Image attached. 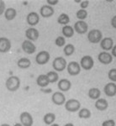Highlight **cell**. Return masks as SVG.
Returning <instances> with one entry per match:
<instances>
[{
    "label": "cell",
    "mask_w": 116,
    "mask_h": 126,
    "mask_svg": "<svg viewBox=\"0 0 116 126\" xmlns=\"http://www.w3.org/2000/svg\"><path fill=\"white\" fill-rule=\"evenodd\" d=\"M6 88L10 92H16L20 87V79L17 76H11L6 80Z\"/></svg>",
    "instance_id": "1"
},
{
    "label": "cell",
    "mask_w": 116,
    "mask_h": 126,
    "mask_svg": "<svg viewBox=\"0 0 116 126\" xmlns=\"http://www.w3.org/2000/svg\"><path fill=\"white\" fill-rule=\"evenodd\" d=\"M87 40L90 43L93 44L100 43L101 40H103V33L101 30L93 29L87 33Z\"/></svg>",
    "instance_id": "2"
},
{
    "label": "cell",
    "mask_w": 116,
    "mask_h": 126,
    "mask_svg": "<svg viewBox=\"0 0 116 126\" xmlns=\"http://www.w3.org/2000/svg\"><path fill=\"white\" fill-rule=\"evenodd\" d=\"M67 63H66V59L62 56H58L54 59L52 62V67L54 68L55 72H63L66 68Z\"/></svg>",
    "instance_id": "3"
},
{
    "label": "cell",
    "mask_w": 116,
    "mask_h": 126,
    "mask_svg": "<svg viewBox=\"0 0 116 126\" xmlns=\"http://www.w3.org/2000/svg\"><path fill=\"white\" fill-rule=\"evenodd\" d=\"M65 109L68 112L75 113L81 109V103L77 99H69L65 103Z\"/></svg>",
    "instance_id": "4"
},
{
    "label": "cell",
    "mask_w": 116,
    "mask_h": 126,
    "mask_svg": "<svg viewBox=\"0 0 116 126\" xmlns=\"http://www.w3.org/2000/svg\"><path fill=\"white\" fill-rule=\"evenodd\" d=\"M80 66L86 71L91 70L94 66V60L91 56H84L80 60Z\"/></svg>",
    "instance_id": "5"
},
{
    "label": "cell",
    "mask_w": 116,
    "mask_h": 126,
    "mask_svg": "<svg viewBox=\"0 0 116 126\" xmlns=\"http://www.w3.org/2000/svg\"><path fill=\"white\" fill-rule=\"evenodd\" d=\"M50 53L46 50H41L36 55L35 62L38 65H46L50 61Z\"/></svg>",
    "instance_id": "6"
},
{
    "label": "cell",
    "mask_w": 116,
    "mask_h": 126,
    "mask_svg": "<svg viewBox=\"0 0 116 126\" xmlns=\"http://www.w3.org/2000/svg\"><path fill=\"white\" fill-rule=\"evenodd\" d=\"M19 119L20 124L23 126H32L34 124L33 117L29 112H23L22 113H20Z\"/></svg>",
    "instance_id": "7"
},
{
    "label": "cell",
    "mask_w": 116,
    "mask_h": 126,
    "mask_svg": "<svg viewBox=\"0 0 116 126\" xmlns=\"http://www.w3.org/2000/svg\"><path fill=\"white\" fill-rule=\"evenodd\" d=\"M67 72L71 76H77L81 72V66L80 64L77 62H71L66 66Z\"/></svg>",
    "instance_id": "8"
},
{
    "label": "cell",
    "mask_w": 116,
    "mask_h": 126,
    "mask_svg": "<svg viewBox=\"0 0 116 126\" xmlns=\"http://www.w3.org/2000/svg\"><path fill=\"white\" fill-rule=\"evenodd\" d=\"M73 29H74V31H76L77 34H86L87 32L88 25H87V22L83 21V20H78V21H77L74 24Z\"/></svg>",
    "instance_id": "9"
},
{
    "label": "cell",
    "mask_w": 116,
    "mask_h": 126,
    "mask_svg": "<svg viewBox=\"0 0 116 126\" xmlns=\"http://www.w3.org/2000/svg\"><path fill=\"white\" fill-rule=\"evenodd\" d=\"M51 101L54 104L61 106V105L65 104V103H66V97L62 92H56L52 94Z\"/></svg>",
    "instance_id": "10"
},
{
    "label": "cell",
    "mask_w": 116,
    "mask_h": 126,
    "mask_svg": "<svg viewBox=\"0 0 116 126\" xmlns=\"http://www.w3.org/2000/svg\"><path fill=\"white\" fill-rule=\"evenodd\" d=\"M22 50H24V52L27 54H33L36 51V46H34V43L32 41H30L28 40H25L23 41V43L21 45Z\"/></svg>",
    "instance_id": "11"
},
{
    "label": "cell",
    "mask_w": 116,
    "mask_h": 126,
    "mask_svg": "<svg viewBox=\"0 0 116 126\" xmlns=\"http://www.w3.org/2000/svg\"><path fill=\"white\" fill-rule=\"evenodd\" d=\"M98 60L103 65H109L113 62V56L107 51H102L98 56Z\"/></svg>",
    "instance_id": "12"
},
{
    "label": "cell",
    "mask_w": 116,
    "mask_h": 126,
    "mask_svg": "<svg viewBox=\"0 0 116 126\" xmlns=\"http://www.w3.org/2000/svg\"><path fill=\"white\" fill-rule=\"evenodd\" d=\"M25 36L28 40L30 41H35L38 40L39 36H40V33H39L38 30H36L34 27H30L29 29L26 30L25 31Z\"/></svg>",
    "instance_id": "13"
},
{
    "label": "cell",
    "mask_w": 116,
    "mask_h": 126,
    "mask_svg": "<svg viewBox=\"0 0 116 126\" xmlns=\"http://www.w3.org/2000/svg\"><path fill=\"white\" fill-rule=\"evenodd\" d=\"M26 21L30 26H35L40 22V15L35 12H30L26 17Z\"/></svg>",
    "instance_id": "14"
},
{
    "label": "cell",
    "mask_w": 116,
    "mask_h": 126,
    "mask_svg": "<svg viewBox=\"0 0 116 126\" xmlns=\"http://www.w3.org/2000/svg\"><path fill=\"white\" fill-rule=\"evenodd\" d=\"M55 10L54 8L50 5H43L40 9V14L41 17L47 19V18H50L54 15Z\"/></svg>",
    "instance_id": "15"
},
{
    "label": "cell",
    "mask_w": 116,
    "mask_h": 126,
    "mask_svg": "<svg viewBox=\"0 0 116 126\" xmlns=\"http://www.w3.org/2000/svg\"><path fill=\"white\" fill-rule=\"evenodd\" d=\"M11 49V42L8 38L0 37V53H7Z\"/></svg>",
    "instance_id": "16"
},
{
    "label": "cell",
    "mask_w": 116,
    "mask_h": 126,
    "mask_svg": "<svg viewBox=\"0 0 116 126\" xmlns=\"http://www.w3.org/2000/svg\"><path fill=\"white\" fill-rule=\"evenodd\" d=\"M100 46L104 51H109L114 47V40L110 37L103 38V40L100 42Z\"/></svg>",
    "instance_id": "17"
},
{
    "label": "cell",
    "mask_w": 116,
    "mask_h": 126,
    "mask_svg": "<svg viewBox=\"0 0 116 126\" xmlns=\"http://www.w3.org/2000/svg\"><path fill=\"white\" fill-rule=\"evenodd\" d=\"M103 92L108 97H114L116 95V84L115 82H109L103 87Z\"/></svg>",
    "instance_id": "18"
},
{
    "label": "cell",
    "mask_w": 116,
    "mask_h": 126,
    "mask_svg": "<svg viewBox=\"0 0 116 126\" xmlns=\"http://www.w3.org/2000/svg\"><path fill=\"white\" fill-rule=\"evenodd\" d=\"M57 87L61 92H67L72 87V82L67 79H61L58 81Z\"/></svg>",
    "instance_id": "19"
},
{
    "label": "cell",
    "mask_w": 116,
    "mask_h": 126,
    "mask_svg": "<svg viewBox=\"0 0 116 126\" xmlns=\"http://www.w3.org/2000/svg\"><path fill=\"white\" fill-rule=\"evenodd\" d=\"M36 83L41 88H46L50 84V82H49V79L47 78V76H46V74H41L36 79Z\"/></svg>",
    "instance_id": "20"
},
{
    "label": "cell",
    "mask_w": 116,
    "mask_h": 126,
    "mask_svg": "<svg viewBox=\"0 0 116 126\" xmlns=\"http://www.w3.org/2000/svg\"><path fill=\"white\" fill-rule=\"evenodd\" d=\"M109 107V103L105 98H99L95 102V108L99 111H105Z\"/></svg>",
    "instance_id": "21"
},
{
    "label": "cell",
    "mask_w": 116,
    "mask_h": 126,
    "mask_svg": "<svg viewBox=\"0 0 116 126\" xmlns=\"http://www.w3.org/2000/svg\"><path fill=\"white\" fill-rule=\"evenodd\" d=\"M88 97L93 100H98L100 98L101 96V91L99 90L98 87H92L88 90V93H87Z\"/></svg>",
    "instance_id": "22"
},
{
    "label": "cell",
    "mask_w": 116,
    "mask_h": 126,
    "mask_svg": "<svg viewBox=\"0 0 116 126\" xmlns=\"http://www.w3.org/2000/svg\"><path fill=\"white\" fill-rule=\"evenodd\" d=\"M62 34L66 38H72L74 35V29L72 26L70 25H65L62 29Z\"/></svg>",
    "instance_id": "23"
},
{
    "label": "cell",
    "mask_w": 116,
    "mask_h": 126,
    "mask_svg": "<svg viewBox=\"0 0 116 126\" xmlns=\"http://www.w3.org/2000/svg\"><path fill=\"white\" fill-rule=\"evenodd\" d=\"M17 15V11L14 8H8L4 12V17L7 20H13Z\"/></svg>",
    "instance_id": "24"
},
{
    "label": "cell",
    "mask_w": 116,
    "mask_h": 126,
    "mask_svg": "<svg viewBox=\"0 0 116 126\" xmlns=\"http://www.w3.org/2000/svg\"><path fill=\"white\" fill-rule=\"evenodd\" d=\"M17 65H18V66L21 69H27L31 66V62H30V59L23 57V58H20L19 60L18 61Z\"/></svg>",
    "instance_id": "25"
},
{
    "label": "cell",
    "mask_w": 116,
    "mask_h": 126,
    "mask_svg": "<svg viewBox=\"0 0 116 126\" xmlns=\"http://www.w3.org/2000/svg\"><path fill=\"white\" fill-rule=\"evenodd\" d=\"M56 120V115L53 113H48L45 114L43 118V121L46 125H51Z\"/></svg>",
    "instance_id": "26"
},
{
    "label": "cell",
    "mask_w": 116,
    "mask_h": 126,
    "mask_svg": "<svg viewBox=\"0 0 116 126\" xmlns=\"http://www.w3.org/2000/svg\"><path fill=\"white\" fill-rule=\"evenodd\" d=\"M69 22H70V18L65 13L61 14L57 18V23L59 24H62V25H68Z\"/></svg>",
    "instance_id": "27"
},
{
    "label": "cell",
    "mask_w": 116,
    "mask_h": 126,
    "mask_svg": "<svg viewBox=\"0 0 116 126\" xmlns=\"http://www.w3.org/2000/svg\"><path fill=\"white\" fill-rule=\"evenodd\" d=\"M92 115V113L91 111L89 110L88 109H86V108H83L81 109L80 110L78 111V117L80 119H89Z\"/></svg>",
    "instance_id": "28"
},
{
    "label": "cell",
    "mask_w": 116,
    "mask_h": 126,
    "mask_svg": "<svg viewBox=\"0 0 116 126\" xmlns=\"http://www.w3.org/2000/svg\"><path fill=\"white\" fill-rule=\"evenodd\" d=\"M46 76H47L50 83H55L59 81V75H58V73L56 72H55V71L49 72L47 74H46Z\"/></svg>",
    "instance_id": "29"
},
{
    "label": "cell",
    "mask_w": 116,
    "mask_h": 126,
    "mask_svg": "<svg viewBox=\"0 0 116 126\" xmlns=\"http://www.w3.org/2000/svg\"><path fill=\"white\" fill-rule=\"evenodd\" d=\"M63 51H64V54L66 55V56H70L75 52V46H73L72 44H67L64 46V49H63Z\"/></svg>",
    "instance_id": "30"
},
{
    "label": "cell",
    "mask_w": 116,
    "mask_h": 126,
    "mask_svg": "<svg viewBox=\"0 0 116 126\" xmlns=\"http://www.w3.org/2000/svg\"><path fill=\"white\" fill-rule=\"evenodd\" d=\"M76 16L79 20L84 21V19H86L87 17V12L85 9H79L78 11L77 12Z\"/></svg>",
    "instance_id": "31"
},
{
    "label": "cell",
    "mask_w": 116,
    "mask_h": 126,
    "mask_svg": "<svg viewBox=\"0 0 116 126\" xmlns=\"http://www.w3.org/2000/svg\"><path fill=\"white\" fill-rule=\"evenodd\" d=\"M55 44L58 47H62V46H66V39L64 36H58L56 40H55Z\"/></svg>",
    "instance_id": "32"
},
{
    "label": "cell",
    "mask_w": 116,
    "mask_h": 126,
    "mask_svg": "<svg viewBox=\"0 0 116 126\" xmlns=\"http://www.w3.org/2000/svg\"><path fill=\"white\" fill-rule=\"evenodd\" d=\"M108 78L111 82H116V68L110 69L108 72Z\"/></svg>",
    "instance_id": "33"
},
{
    "label": "cell",
    "mask_w": 116,
    "mask_h": 126,
    "mask_svg": "<svg viewBox=\"0 0 116 126\" xmlns=\"http://www.w3.org/2000/svg\"><path fill=\"white\" fill-rule=\"evenodd\" d=\"M102 126H115V122L114 119H108L102 123Z\"/></svg>",
    "instance_id": "34"
},
{
    "label": "cell",
    "mask_w": 116,
    "mask_h": 126,
    "mask_svg": "<svg viewBox=\"0 0 116 126\" xmlns=\"http://www.w3.org/2000/svg\"><path fill=\"white\" fill-rule=\"evenodd\" d=\"M5 10H6V8H5L4 1H3V0H0V16L3 15V14H4Z\"/></svg>",
    "instance_id": "35"
},
{
    "label": "cell",
    "mask_w": 116,
    "mask_h": 126,
    "mask_svg": "<svg viewBox=\"0 0 116 126\" xmlns=\"http://www.w3.org/2000/svg\"><path fill=\"white\" fill-rule=\"evenodd\" d=\"M89 5V1H87V0H84V1H81L80 3V7H81V9H85L87 7H88Z\"/></svg>",
    "instance_id": "36"
},
{
    "label": "cell",
    "mask_w": 116,
    "mask_h": 126,
    "mask_svg": "<svg viewBox=\"0 0 116 126\" xmlns=\"http://www.w3.org/2000/svg\"><path fill=\"white\" fill-rule=\"evenodd\" d=\"M59 3V1H57V0H47V5H50V6H54V5H56L57 3Z\"/></svg>",
    "instance_id": "37"
},
{
    "label": "cell",
    "mask_w": 116,
    "mask_h": 126,
    "mask_svg": "<svg viewBox=\"0 0 116 126\" xmlns=\"http://www.w3.org/2000/svg\"><path fill=\"white\" fill-rule=\"evenodd\" d=\"M111 25H112V27H113V28L116 29V15H115L111 19Z\"/></svg>",
    "instance_id": "38"
},
{
    "label": "cell",
    "mask_w": 116,
    "mask_h": 126,
    "mask_svg": "<svg viewBox=\"0 0 116 126\" xmlns=\"http://www.w3.org/2000/svg\"><path fill=\"white\" fill-rule=\"evenodd\" d=\"M111 55L113 57H115L116 58V45L115 46H114L113 49L111 50Z\"/></svg>",
    "instance_id": "39"
},
{
    "label": "cell",
    "mask_w": 116,
    "mask_h": 126,
    "mask_svg": "<svg viewBox=\"0 0 116 126\" xmlns=\"http://www.w3.org/2000/svg\"><path fill=\"white\" fill-rule=\"evenodd\" d=\"M40 91H41V92H43V93H51L52 92L51 88L46 89V88H41V89H40Z\"/></svg>",
    "instance_id": "40"
},
{
    "label": "cell",
    "mask_w": 116,
    "mask_h": 126,
    "mask_svg": "<svg viewBox=\"0 0 116 126\" xmlns=\"http://www.w3.org/2000/svg\"><path fill=\"white\" fill-rule=\"evenodd\" d=\"M64 126H74V125H73L72 123H67V124H66Z\"/></svg>",
    "instance_id": "41"
},
{
    "label": "cell",
    "mask_w": 116,
    "mask_h": 126,
    "mask_svg": "<svg viewBox=\"0 0 116 126\" xmlns=\"http://www.w3.org/2000/svg\"><path fill=\"white\" fill-rule=\"evenodd\" d=\"M14 126H23V125H21V124H20V123H16L15 125H14Z\"/></svg>",
    "instance_id": "42"
},
{
    "label": "cell",
    "mask_w": 116,
    "mask_h": 126,
    "mask_svg": "<svg viewBox=\"0 0 116 126\" xmlns=\"http://www.w3.org/2000/svg\"><path fill=\"white\" fill-rule=\"evenodd\" d=\"M50 126H60V125H59L58 124H52V125Z\"/></svg>",
    "instance_id": "43"
},
{
    "label": "cell",
    "mask_w": 116,
    "mask_h": 126,
    "mask_svg": "<svg viewBox=\"0 0 116 126\" xmlns=\"http://www.w3.org/2000/svg\"><path fill=\"white\" fill-rule=\"evenodd\" d=\"M0 126H10V125H8V124H3V125H1Z\"/></svg>",
    "instance_id": "44"
}]
</instances>
